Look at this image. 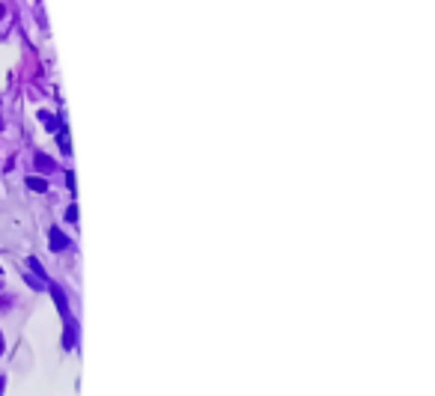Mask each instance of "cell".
Here are the masks:
<instances>
[{"label": "cell", "mask_w": 435, "mask_h": 396, "mask_svg": "<svg viewBox=\"0 0 435 396\" xmlns=\"http://www.w3.org/2000/svg\"><path fill=\"white\" fill-rule=\"evenodd\" d=\"M48 292H51V298H54V304H57L60 316L69 322V301H66V295H63V289H60V283H48Z\"/></svg>", "instance_id": "cell-1"}, {"label": "cell", "mask_w": 435, "mask_h": 396, "mask_svg": "<svg viewBox=\"0 0 435 396\" xmlns=\"http://www.w3.org/2000/svg\"><path fill=\"white\" fill-rule=\"evenodd\" d=\"M48 244H51V250H57V253H60V250H66V247H69V235L63 230H57V227H54V230L48 232Z\"/></svg>", "instance_id": "cell-2"}, {"label": "cell", "mask_w": 435, "mask_h": 396, "mask_svg": "<svg viewBox=\"0 0 435 396\" xmlns=\"http://www.w3.org/2000/svg\"><path fill=\"white\" fill-rule=\"evenodd\" d=\"M27 268H30L36 277H39V283H51V280H48V271L42 268V262H39L36 256H30V259H27Z\"/></svg>", "instance_id": "cell-3"}, {"label": "cell", "mask_w": 435, "mask_h": 396, "mask_svg": "<svg viewBox=\"0 0 435 396\" xmlns=\"http://www.w3.org/2000/svg\"><path fill=\"white\" fill-rule=\"evenodd\" d=\"M39 119L45 122V128H48V131H60V128H63V122H60L54 113H48V110H42V113H39Z\"/></svg>", "instance_id": "cell-4"}, {"label": "cell", "mask_w": 435, "mask_h": 396, "mask_svg": "<svg viewBox=\"0 0 435 396\" xmlns=\"http://www.w3.org/2000/svg\"><path fill=\"white\" fill-rule=\"evenodd\" d=\"M27 188L36 191V194H45V191H48V182H45L42 176H27Z\"/></svg>", "instance_id": "cell-5"}, {"label": "cell", "mask_w": 435, "mask_h": 396, "mask_svg": "<svg viewBox=\"0 0 435 396\" xmlns=\"http://www.w3.org/2000/svg\"><path fill=\"white\" fill-rule=\"evenodd\" d=\"M75 331H78V325H75V322H66V334H63V346H66V349L75 346Z\"/></svg>", "instance_id": "cell-6"}, {"label": "cell", "mask_w": 435, "mask_h": 396, "mask_svg": "<svg viewBox=\"0 0 435 396\" xmlns=\"http://www.w3.org/2000/svg\"><path fill=\"white\" fill-rule=\"evenodd\" d=\"M36 167H39L42 173H51V170H54V161H51L48 155H42V152H39V155H36Z\"/></svg>", "instance_id": "cell-7"}, {"label": "cell", "mask_w": 435, "mask_h": 396, "mask_svg": "<svg viewBox=\"0 0 435 396\" xmlns=\"http://www.w3.org/2000/svg\"><path fill=\"white\" fill-rule=\"evenodd\" d=\"M60 149H63L66 155H69V152H72V146H69V131H66V125L60 128Z\"/></svg>", "instance_id": "cell-8"}, {"label": "cell", "mask_w": 435, "mask_h": 396, "mask_svg": "<svg viewBox=\"0 0 435 396\" xmlns=\"http://www.w3.org/2000/svg\"><path fill=\"white\" fill-rule=\"evenodd\" d=\"M66 221H69V224H75V221H78V206H75V203L66 209Z\"/></svg>", "instance_id": "cell-9"}, {"label": "cell", "mask_w": 435, "mask_h": 396, "mask_svg": "<svg viewBox=\"0 0 435 396\" xmlns=\"http://www.w3.org/2000/svg\"><path fill=\"white\" fill-rule=\"evenodd\" d=\"M66 185H69V191H75V173L72 170L66 173Z\"/></svg>", "instance_id": "cell-10"}, {"label": "cell", "mask_w": 435, "mask_h": 396, "mask_svg": "<svg viewBox=\"0 0 435 396\" xmlns=\"http://www.w3.org/2000/svg\"><path fill=\"white\" fill-rule=\"evenodd\" d=\"M3 384H6V378H3V375H0V393H3Z\"/></svg>", "instance_id": "cell-11"}]
</instances>
